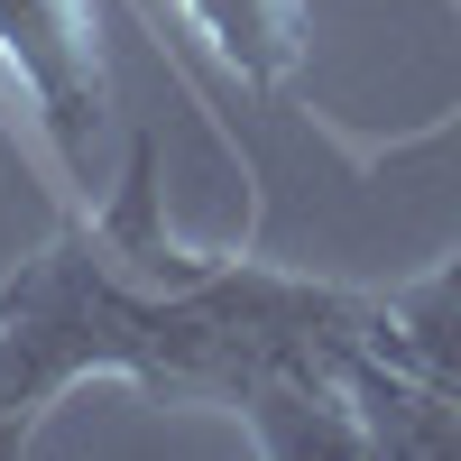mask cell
<instances>
[{
	"label": "cell",
	"mask_w": 461,
	"mask_h": 461,
	"mask_svg": "<svg viewBox=\"0 0 461 461\" xmlns=\"http://www.w3.org/2000/svg\"><path fill=\"white\" fill-rule=\"evenodd\" d=\"M0 65L19 74L28 111L47 121L56 167L93 194V139H102V47L84 0H0Z\"/></svg>",
	"instance_id": "obj_1"
},
{
	"label": "cell",
	"mask_w": 461,
	"mask_h": 461,
	"mask_svg": "<svg viewBox=\"0 0 461 461\" xmlns=\"http://www.w3.org/2000/svg\"><path fill=\"white\" fill-rule=\"evenodd\" d=\"M185 19L212 37V56L240 84H286L304 56V0H185Z\"/></svg>",
	"instance_id": "obj_2"
},
{
	"label": "cell",
	"mask_w": 461,
	"mask_h": 461,
	"mask_svg": "<svg viewBox=\"0 0 461 461\" xmlns=\"http://www.w3.org/2000/svg\"><path fill=\"white\" fill-rule=\"evenodd\" d=\"M378 304H388V351L406 369L443 378V388H461V249L434 267V277H406Z\"/></svg>",
	"instance_id": "obj_3"
}]
</instances>
